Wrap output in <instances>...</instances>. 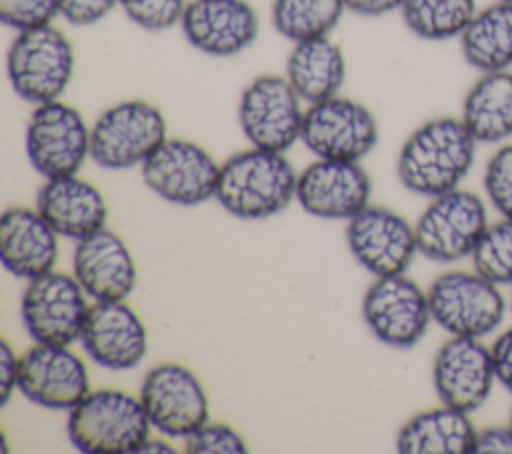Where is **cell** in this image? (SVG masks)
Returning <instances> with one entry per match:
<instances>
[{"instance_id":"60d3db41","label":"cell","mask_w":512,"mask_h":454,"mask_svg":"<svg viewBox=\"0 0 512 454\" xmlns=\"http://www.w3.org/2000/svg\"><path fill=\"white\" fill-rule=\"evenodd\" d=\"M510 426H512V414H510Z\"/></svg>"},{"instance_id":"8d00e7d4","label":"cell","mask_w":512,"mask_h":454,"mask_svg":"<svg viewBox=\"0 0 512 454\" xmlns=\"http://www.w3.org/2000/svg\"><path fill=\"white\" fill-rule=\"evenodd\" d=\"M20 358L14 354L10 342L2 338L0 342V406H6L12 390L18 388Z\"/></svg>"},{"instance_id":"4dcf8cb0","label":"cell","mask_w":512,"mask_h":454,"mask_svg":"<svg viewBox=\"0 0 512 454\" xmlns=\"http://www.w3.org/2000/svg\"><path fill=\"white\" fill-rule=\"evenodd\" d=\"M186 0H118L126 18L148 32H164L180 24Z\"/></svg>"},{"instance_id":"e575fe53","label":"cell","mask_w":512,"mask_h":454,"mask_svg":"<svg viewBox=\"0 0 512 454\" xmlns=\"http://www.w3.org/2000/svg\"><path fill=\"white\" fill-rule=\"evenodd\" d=\"M116 6L118 0H60V16L72 26H92Z\"/></svg>"},{"instance_id":"484cf974","label":"cell","mask_w":512,"mask_h":454,"mask_svg":"<svg viewBox=\"0 0 512 454\" xmlns=\"http://www.w3.org/2000/svg\"><path fill=\"white\" fill-rule=\"evenodd\" d=\"M462 122L476 142L498 144L512 136V72H486L466 92Z\"/></svg>"},{"instance_id":"4316f807","label":"cell","mask_w":512,"mask_h":454,"mask_svg":"<svg viewBox=\"0 0 512 454\" xmlns=\"http://www.w3.org/2000/svg\"><path fill=\"white\" fill-rule=\"evenodd\" d=\"M460 50L468 66L486 74L512 66V2H492L478 10L460 34Z\"/></svg>"},{"instance_id":"1f68e13d","label":"cell","mask_w":512,"mask_h":454,"mask_svg":"<svg viewBox=\"0 0 512 454\" xmlns=\"http://www.w3.org/2000/svg\"><path fill=\"white\" fill-rule=\"evenodd\" d=\"M484 190L502 218H512V144H504L488 160Z\"/></svg>"},{"instance_id":"f1b7e54d","label":"cell","mask_w":512,"mask_h":454,"mask_svg":"<svg viewBox=\"0 0 512 454\" xmlns=\"http://www.w3.org/2000/svg\"><path fill=\"white\" fill-rule=\"evenodd\" d=\"M476 12V0H404L400 8L406 28L424 40L460 38Z\"/></svg>"},{"instance_id":"9a60e30c","label":"cell","mask_w":512,"mask_h":454,"mask_svg":"<svg viewBox=\"0 0 512 454\" xmlns=\"http://www.w3.org/2000/svg\"><path fill=\"white\" fill-rule=\"evenodd\" d=\"M346 242L356 262L374 276L404 274L418 252L414 226L400 214L370 204L348 220Z\"/></svg>"},{"instance_id":"f35d334b","label":"cell","mask_w":512,"mask_h":454,"mask_svg":"<svg viewBox=\"0 0 512 454\" xmlns=\"http://www.w3.org/2000/svg\"><path fill=\"white\" fill-rule=\"evenodd\" d=\"M404 0H344L346 10L358 16H384L400 10Z\"/></svg>"},{"instance_id":"f546056e","label":"cell","mask_w":512,"mask_h":454,"mask_svg":"<svg viewBox=\"0 0 512 454\" xmlns=\"http://www.w3.org/2000/svg\"><path fill=\"white\" fill-rule=\"evenodd\" d=\"M478 274L498 286H512V218L488 224L472 252Z\"/></svg>"},{"instance_id":"e0dca14e","label":"cell","mask_w":512,"mask_h":454,"mask_svg":"<svg viewBox=\"0 0 512 454\" xmlns=\"http://www.w3.org/2000/svg\"><path fill=\"white\" fill-rule=\"evenodd\" d=\"M18 390L50 410H72L88 392V370L68 346L36 344L20 356Z\"/></svg>"},{"instance_id":"4fadbf2b","label":"cell","mask_w":512,"mask_h":454,"mask_svg":"<svg viewBox=\"0 0 512 454\" xmlns=\"http://www.w3.org/2000/svg\"><path fill=\"white\" fill-rule=\"evenodd\" d=\"M362 318L386 346L412 348L432 320L428 292L404 274L376 276L364 292Z\"/></svg>"},{"instance_id":"ac0fdd59","label":"cell","mask_w":512,"mask_h":454,"mask_svg":"<svg viewBox=\"0 0 512 454\" xmlns=\"http://www.w3.org/2000/svg\"><path fill=\"white\" fill-rule=\"evenodd\" d=\"M372 182L358 162L324 160L310 164L296 182L300 206L322 220H350L368 206Z\"/></svg>"},{"instance_id":"cb8c5ba5","label":"cell","mask_w":512,"mask_h":454,"mask_svg":"<svg viewBox=\"0 0 512 454\" xmlns=\"http://www.w3.org/2000/svg\"><path fill=\"white\" fill-rule=\"evenodd\" d=\"M478 430L468 412L440 406L412 416L396 436L402 454H474Z\"/></svg>"},{"instance_id":"836d02e7","label":"cell","mask_w":512,"mask_h":454,"mask_svg":"<svg viewBox=\"0 0 512 454\" xmlns=\"http://www.w3.org/2000/svg\"><path fill=\"white\" fill-rule=\"evenodd\" d=\"M188 454H244V438L228 424H204L184 438Z\"/></svg>"},{"instance_id":"83f0119b","label":"cell","mask_w":512,"mask_h":454,"mask_svg":"<svg viewBox=\"0 0 512 454\" xmlns=\"http://www.w3.org/2000/svg\"><path fill=\"white\" fill-rule=\"evenodd\" d=\"M344 10V0H274L270 14L276 32L296 44L328 36Z\"/></svg>"},{"instance_id":"52a82bcc","label":"cell","mask_w":512,"mask_h":454,"mask_svg":"<svg viewBox=\"0 0 512 454\" xmlns=\"http://www.w3.org/2000/svg\"><path fill=\"white\" fill-rule=\"evenodd\" d=\"M486 228L484 200L470 190L454 188L432 198L420 214L414 232L418 252L446 264L472 256Z\"/></svg>"},{"instance_id":"30bf717a","label":"cell","mask_w":512,"mask_h":454,"mask_svg":"<svg viewBox=\"0 0 512 454\" xmlns=\"http://www.w3.org/2000/svg\"><path fill=\"white\" fill-rule=\"evenodd\" d=\"M300 142L318 158L358 162L376 146L378 124L364 104L336 94L308 104Z\"/></svg>"},{"instance_id":"ffe728a7","label":"cell","mask_w":512,"mask_h":454,"mask_svg":"<svg viewBox=\"0 0 512 454\" xmlns=\"http://www.w3.org/2000/svg\"><path fill=\"white\" fill-rule=\"evenodd\" d=\"M180 28L192 48L208 56H234L258 36V14L248 0H190Z\"/></svg>"},{"instance_id":"5b68a950","label":"cell","mask_w":512,"mask_h":454,"mask_svg":"<svg viewBox=\"0 0 512 454\" xmlns=\"http://www.w3.org/2000/svg\"><path fill=\"white\" fill-rule=\"evenodd\" d=\"M166 140V118L146 100H122L90 126V158L106 170H126Z\"/></svg>"},{"instance_id":"7402d4cb","label":"cell","mask_w":512,"mask_h":454,"mask_svg":"<svg viewBox=\"0 0 512 454\" xmlns=\"http://www.w3.org/2000/svg\"><path fill=\"white\" fill-rule=\"evenodd\" d=\"M36 210L58 236L70 240L102 230L108 218L102 192L76 174L46 178L36 196Z\"/></svg>"},{"instance_id":"b9f144b4","label":"cell","mask_w":512,"mask_h":454,"mask_svg":"<svg viewBox=\"0 0 512 454\" xmlns=\"http://www.w3.org/2000/svg\"><path fill=\"white\" fill-rule=\"evenodd\" d=\"M500 2H512V0H500Z\"/></svg>"},{"instance_id":"5bb4252c","label":"cell","mask_w":512,"mask_h":454,"mask_svg":"<svg viewBox=\"0 0 512 454\" xmlns=\"http://www.w3.org/2000/svg\"><path fill=\"white\" fill-rule=\"evenodd\" d=\"M140 400L152 428L172 438H186L208 422V396L198 376L176 362L150 368L140 386Z\"/></svg>"},{"instance_id":"44dd1931","label":"cell","mask_w":512,"mask_h":454,"mask_svg":"<svg viewBox=\"0 0 512 454\" xmlns=\"http://www.w3.org/2000/svg\"><path fill=\"white\" fill-rule=\"evenodd\" d=\"M74 278L94 302L124 300L136 284V264L124 240L112 230H98L76 240Z\"/></svg>"},{"instance_id":"d6986e66","label":"cell","mask_w":512,"mask_h":454,"mask_svg":"<svg viewBox=\"0 0 512 454\" xmlns=\"http://www.w3.org/2000/svg\"><path fill=\"white\" fill-rule=\"evenodd\" d=\"M84 352L106 370L136 368L148 350L146 326L124 302H94L80 334Z\"/></svg>"},{"instance_id":"603a6c76","label":"cell","mask_w":512,"mask_h":454,"mask_svg":"<svg viewBox=\"0 0 512 454\" xmlns=\"http://www.w3.org/2000/svg\"><path fill=\"white\" fill-rule=\"evenodd\" d=\"M58 256V234L38 210L12 206L0 218V258L4 268L32 280L52 270Z\"/></svg>"},{"instance_id":"ba28073f","label":"cell","mask_w":512,"mask_h":454,"mask_svg":"<svg viewBox=\"0 0 512 454\" xmlns=\"http://www.w3.org/2000/svg\"><path fill=\"white\" fill-rule=\"evenodd\" d=\"M24 142L32 168L44 178L76 174L90 156V128L84 116L60 100L34 106Z\"/></svg>"},{"instance_id":"7c38bea8","label":"cell","mask_w":512,"mask_h":454,"mask_svg":"<svg viewBox=\"0 0 512 454\" xmlns=\"http://www.w3.org/2000/svg\"><path fill=\"white\" fill-rule=\"evenodd\" d=\"M286 76L262 74L242 92L238 122L252 146L284 152L300 140L304 110Z\"/></svg>"},{"instance_id":"d6a6232c","label":"cell","mask_w":512,"mask_h":454,"mask_svg":"<svg viewBox=\"0 0 512 454\" xmlns=\"http://www.w3.org/2000/svg\"><path fill=\"white\" fill-rule=\"evenodd\" d=\"M60 0H0V22L16 32L52 24Z\"/></svg>"},{"instance_id":"8992f818","label":"cell","mask_w":512,"mask_h":454,"mask_svg":"<svg viewBox=\"0 0 512 454\" xmlns=\"http://www.w3.org/2000/svg\"><path fill=\"white\" fill-rule=\"evenodd\" d=\"M432 320L450 336L482 338L494 332L506 314L500 286L482 274L448 270L428 288Z\"/></svg>"},{"instance_id":"9c48e42d","label":"cell","mask_w":512,"mask_h":454,"mask_svg":"<svg viewBox=\"0 0 512 454\" xmlns=\"http://www.w3.org/2000/svg\"><path fill=\"white\" fill-rule=\"evenodd\" d=\"M88 308L86 292L78 280L50 270L28 280L20 302V316L36 344L70 346L74 340H80Z\"/></svg>"},{"instance_id":"277c9868","label":"cell","mask_w":512,"mask_h":454,"mask_svg":"<svg viewBox=\"0 0 512 454\" xmlns=\"http://www.w3.org/2000/svg\"><path fill=\"white\" fill-rule=\"evenodd\" d=\"M6 74L24 102L38 106L58 100L74 74V48L52 24L22 30L8 48Z\"/></svg>"},{"instance_id":"d4e9b609","label":"cell","mask_w":512,"mask_h":454,"mask_svg":"<svg viewBox=\"0 0 512 454\" xmlns=\"http://www.w3.org/2000/svg\"><path fill=\"white\" fill-rule=\"evenodd\" d=\"M286 78L302 102L328 100L344 84V54L328 36L296 42L286 60Z\"/></svg>"},{"instance_id":"8fae6325","label":"cell","mask_w":512,"mask_h":454,"mask_svg":"<svg viewBox=\"0 0 512 454\" xmlns=\"http://www.w3.org/2000/svg\"><path fill=\"white\" fill-rule=\"evenodd\" d=\"M220 166L200 144L166 138L142 164L144 184L162 200L198 206L216 196Z\"/></svg>"},{"instance_id":"6da1fadb","label":"cell","mask_w":512,"mask_h":454,"mask_svg":"<svg viewBox=\"0 0 512 454\" xmlns=\"http://www.w3.org/2000/svg\"><path fill=\"white\" fill-rule=\"evenodd\" d=\"M476 138L462 118L440 116L420 124L402 144L396 172L402 186L420 196L458 188L476 156Z\"/></svg>"},{"instance_id":"2e32d148","label":"cell","mask_w":512,"mask_h":454,"mask_svg":"<svg viewBox=\"0 0 512 454\" xmlns=\"http://www.w3.org/2000/svg\"><path fill=\"white\" fill-rule=\"evenodd\" d=\"M494 380L492 352L480 338L452 336L436 352L432 382L444 406L468 414L478 410L490 398Z\"/></svg>"},{"instance_id":"74e56055","label":"cell","mask_w":512,"mask_h":454,"mask_svg":"<svg viewBox=\"0 0 512 454\" xmlns=\"http://www.w3.org/2000/svg\"><path fill=\"white\" fill-rule=\"evenodd\" d=\"M474 454H512V426H488L478 430Z\"/></svg>"},{"instance_id":"ab89813d","label":"cell","mask_w":512,"mask_h":454,"mask_svg":"<svg viewBox=\"0 0 512 454\" xmlns=\"http://www.w3.org/2000/svg\"><path fill=\"white\" fill-rule=\"evenodd\" d=\"M138 452H164V454H172L174 452V448L172 446H168L166 442H158V440H146L142 446H140V450Z\"/></svg>"},{"instance_id":"7a4b0ae2","label":"cell","mask_w":512,"mask_h":454,"mask_svg":"<svg viewBox=\"0 0 512 454\" xmlns=\"http://www.w3.org/2000/svg\"><path fill=\"white\" fill-rule=\"evenodd\" d=\"M298 176L284 152L252 146L220 166L216 200L240 220L270 218L296 198Z\"/></svg>"},{"instance_id":"d590c367","label":"cell","mask_w":512,"mask_h":454,"mask_svg":"<svg viewBox=\"0 0 512 454\" xmlns=\"http://www.w3.org/2000/svg\"><path fill=\"white\" fill-rule=\"evenodd\" d=\"M496 380L512 392V328L504 330L490 346Z\"/></svg>"},{"instance_id":"3957f363","label":"cell","mask_w":512,"mask_h":454,"mask_svg":"<svg viewBox=\"0 0 512 454\" xmlns=\"http://www.w3.org/2000/svg\"><path fill=\"white\" fill-rule=\"evenodd\" d=\"M150 426L140 398L104 388L88 392L70 410L66 432L74 448L86 454H136Z\"/></svg>"}]
</instances>
